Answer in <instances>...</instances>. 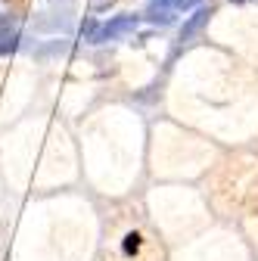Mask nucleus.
<instances>
[{"instance_id":"nucleus-1","label":"nucleus","mask_w":258,"mask_h":261,"mask_svg":"<svg viewBox=\"0 0 258 261\" xmlns=\"http://www.w3.org/2000/svg\"><path fill=\"white\" fill-rule=\"evenodd\" d=\"M202 4H205V0H149L143 19L156 22V25H171L177 13H184L190 7H202Z\"/></svg>"},{"instance_id":"nucleus-4","label":"nucleus","mask_w":258,"mask_h":261,"mask_svg":"<svg viewBox=\"0 0 258 261\" xmlns=\"http://www.w3.org/2000/svg\"><path fill=\"white\" fill-rule=\"evenodd\" d=\"M72 28V10H56L35 19V31H69Z\"/></svg>"},{"instance_id":"nucleus-8","label":"nucleus","mask_w":258,"mask_h":261,"mask_svg":"<svg viewBox=\"0 0 258 261\" xmlns=\"http://www.w3.org/2000/svg\"><path fill=\"white\" fill-rule=\"evenodd\" d=\"M4 28H13V16H0V31Z\"/></svg>"},{"instance_id":"nucleus-6","label":"nucleus","mask_w":258,"mask_h":261,"mask_svg":"<svg viewBox=\"0 0 258 261\" xmlns=\"http://www.w3.org/2000/svg\"><path fill=\"white\" fill-rule=\"evenodd\" d=\"M62 50H66V44H62V41H53V44L35 50V56H38V59H47V56H53V53H62Z\"/></svg>"},{"instance_id":"nucleus-2","label":"nucleus","mask_w":258,"mask_h":261,"mask_svg":"<svg viewBox=\"0 0 258 261\" xmlns=\"http://www.w3.org/2000/svg\"><path fill=\"white\" fill-rule=\"evenodd\" d=\"M140 25V16H115V19H109L106 25H100L90 35V44H106V41H118V38H124V35H131V31Z\"/></svg>"},{"instance_id":"nucleus-9","label":"nucleus","mask_w":258,"mask_h":261,"mask_svg":"<svg viewBox=\"0 0 258 261\" xmlns=\"http://www.w3.org/2000/svg\"><path fill=\"white\" fill-rule=\"evenodd\" d=\"M50 4H72V0H50Z\"/></svg>"},{"instance_id":"nucleus-7","label":"nucleus","mask_w":258,"mask_h":261,"mask_svg":"<svg viewBox=\"0 0 258 261\" xmlns=\"http://www.w3.org/2000/svg\"><path fill=\"white\" fill-rule=\"evenodd\" d=\"M124 240H127V243H124V249L131 252V249H137V240H140V237H137V233H131V237H124Z\"/></svg>"},{"instance_id":"nucleus-5","label":"nucleus","mask_w":258,"mask_h":261,"mask_svg":"<svg viewBox=\"0 0 258 261\" xmlns=\"http://www.w3.org/2000/svg\"><path fill=\"white\" fill-rule=\"evenodd\" d=\"M22 35H19V31H13V28H4V31H0V56H4V53H13V50H19L22 47Z\"/></svg>"},{"instance_id":"nucleus-3","label":"nucleus","mask_w":258,"mask_h":261,"mask_svg":"<svg viewBox=\"0 0 258 261\" xmlns=\"http://www.w3.org/2000/svg\"><path fill=\"white\" fill-rule=\"evenodd\" d=\"M215 16V10L212 7H199L196 13H193L187 22H184V28H180V35H177V44H174V53H180L184 47H190L193 41H196L199 35H202V28L209 25V19Z\"/></svg>"},{"instance_id":"nucleus-10","label":"nucleus","mask_w":258,"mask_h":261,"mask_svg":"<svg viewBox=\"0 0 258 261\" xmlns=\"http://www.w3.org/2000/svg\"><path fill=\"white\" fill-rule=\"evenodd\" d=\"M230 4H246V0H230Z\"/></svg>"}]
</instances>
